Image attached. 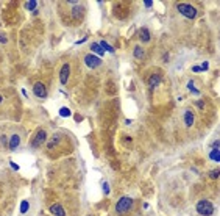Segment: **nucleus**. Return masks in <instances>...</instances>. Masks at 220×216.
<instances>
[{"instance_id": "nucleus-1", "label": "nucleus", "mask_w": 220, "mask_h": 216, "mask_svg": "<svg viewBox=\"0 0 220 216\" xmlns=\"http://www.w3.org/2000/svg\"><path fill=\"white\" fill-rule=\"evenodd\" d=\"M131 207H133V199L124 196V197H120V199L117 201V204H116V211H117L119 214H124V213L130 211Z\"/></svg>"}, {"instance_id": "nucleus-2", "label": "nucleus", "mask_w": 220, "mask_h": 216, "mask_svg": "<svg viewBox=\"0 0 220 216\" xmlns=\"http://www.w3.org/2000/svg\"><path fill=\"white\" fill-rule=\"evenodd\" d=\"M177 8H178V11H180L184 17H187V19H195V17H197V14H198L197 8L192 6V5H189V3H180Z\"/></svg>"}, {"instance_id": "nucleus-3", "label": "nucleus", "mask_w": 220, "mask_h": 216, "mask_svg": "<svg viewBox=\"0 0 220 216\" xmlns=\"http://www.w3.org/2000/svg\"><path fill=\"white\" fill-rule=\"evenodd\" d=\"M197 211L202 216H211L214 213V205L211 201H198L197 204Z\"/></svg>"}, {"instance_id": "nucleus-4", "label": "nucleus", "mask_w": 220, "mask_h": 216, "mask_svg": "<svg viewBox=\"0 0 220 216\" xmlns=\"http://www.w3.org/2000/svg\"><path fill=\"white\" fill-rule=\"evenodd\" d=\"M84 64L91 69H95V67H99L102 64V60L99 57H95V55H86L84 57Z\"/></svg>"}, {"instance_id": "nucleus-5", "label": "nucleus", "mask_w": 220, "mask_h": 216, "mask_svg": "<svg viewBox=\"0 0 220 216\" xmlns=\"http://www.w3.org/2000/svg\"><path fill=\"white\" fill-rule=\"evenodd\" d=\"M33 92H35L36 97H39V99H45V97H47V89H45L44 83H41V82H36V83H35Z\"/></svg>"}, {"instance_id": "nucleus-6", "label": "nucleus", "mask_w": 220, "mask_h": 216, "mask_svg": "<svg viewBox=\"0 0 220 216\" xmlns=\"http://www.w3.org/2000/svg\"><path fill=\"white\" fill-rule=\"evenodd\" d=\"M45 139H47V133H45V130H39V132L36 133V136L33 138L31 146H33V147H39V146H42V144L45 142Z\"/></svg>"}, {"instance_id": "nucleus-7", "label": "nucleus", "mask_w": 220, "mask_h": 216, "mask_svg": "<svg viewBox=\"0 0 220 216\" xmlns=\"http://www.w3.org/2000/svg\"><path fill=\"white\" fill-rule=\"evenodd\" d=\"M69 75H70V64H64L63 67H61V72H59V82L63 83V85H66L67 82H69Z\"/></svg>"}, {"instance_id": "nucleus-8", "label": "nucleus", "mask_w": 220, "mask_h": 216, "mask_svg": "<svg viewBox=\"0 0 220 216\" xmlns=\"http://www.w3.org/2000/svg\"><path fill=\"white\" fill-rule=\"evenodd\" d=\"M48 210H50V213L55 214V216H66V211H64V208L61 207V204H55V205H52Z\"/></svg>"}, {"instance_id": "nucleus-9", "label": "nucleus", "mask_w": 220, "mask_h": 216, "mask_svg": "<svg viewBox=\"0 0 220 216\" xmlns=\"http://www.w3.org/2000/svg\"><path fill=\"white\" fill-rule=\"evenodd\" d=\"M19 144H20V136H19V135H13V136L10 138L8 147H10V150H16V149L19 147Z\"/></svg>"}, {"instance_id": "nucleus-10", "label": "nucleus", "mask_w": 220, "mask_h": 216, "mask_svg": "<svg viewBox=\"0 0 220 216\" xmlns=\"http://www.w3.org/2000/svg\"><path fill=\"white\" fill-rule=\"evenodd\" d=\"M184 124H186V127H192L194 125V113L189 111V110L184 113Z\"/></svg>"}, {"instance_id": "nucleus-11", "label": "nucleus", "mask_w": 220, "mask_h": 216, "mask_svg": "<svg viewBox=\"0 0 220 216\" xmlns=\"http://www.w3.org/2000/svg\"><path fill=\"white\" fill-rule=\"evenodd\" d=\"M91 50H92L94 53H97L99 57H103V55H105V50L100 47V44H99V42H94V44H91Z\"/></svg>"}, {"instance_id": "nucleus-12", "label": "nucleus", "mask_w": 220, "mask_h": 216, "mask_svg": "<svg viewBox=\"0 0 220 216\" xmlns=\"http://www.w3.org/2000/svg\"><path fill=\"white\" fill-rule=\"evenodd\" d=\"M161 80H162V78H161V75H159V74H153V75L150 77V88H152V89H153V88H156V86L161 83Z\"/></svg>"}, {"instance_id": "nucleus-13", "label": "nucleus", "mask_w": 220, "mask_h": 216, "mask_svg": "<svg viewBox=\"0 0 220 216\" xmlns=\"http://www.w3.org/2000/svg\"><path fill=\"white\" fill-rule=\"evenodd\" d=\"M141 41L142 42H149L150 41V32L147 27H142L141 28Z\"/></svg>"}, {"instance_id": "nucleus-14", "label": "nucleus", "mask_w": 220, "mask_h": 216, "mask_svg": "<svg viewBox=\"0 0 220 216\" xmlns=\"http://www.w3.org/2000/svg\"><path fill=\"white\" fill-rule=\"evenodd\" d=\"M209 158H211V160H214L215 163H218V161H220V157H218V147H214V149L211 150Z\"/></svg>"}, {"instance_id": "nucleus-15", "label": "nucleus", "mask_w": 220, "mask_h": 216, "mask_svg": "<svg viewBox=\"0 0 220 216\" xmlns=\"http://www.w3.org/2000/svg\"><path fill=\"white\" fill-rule=\"evenodd\" d=\"M99 44H100V47H102V49H103L105 52H111V53L114 52V47H111V45H109L106 41H100Z\"/></svg>"}, {"instance_id": "nucleus-16", "label": "nucleus", "mask_w": 220, "mask_h": 216, "mask_svg": "<svg viewBox=\"0 0 220 216\" xmlns=\"http://www.w3.org/2000/svg\"><path fill=\"white\" fill-rule=\"evenodd\" d=\"M72 14H73V17H81V14H84V10H83V6L77 5V8H73Z\"/></svg>"}, {"instance_id": "nucleus-17", "label": "nucleus", "mask_w": 220, "mask_h": 216, "mask_svg": "<svg viewBox=\"0 0 220 216\" xmlns=\"http://www.w3.org/2000/svg\"><path fill=\"white\" fill-rule=\"evenodd\" d=\"M36 6H38V2H36V0H28V2L25 3V8L30 10V11H33Z\"/></svg>"}, {"instance_id": "nucleus-18", "label": "nucleus", "mask_w": 220, "mask_h": 216, "mask_svg": "<svg viewBox=\"0 0 220 216\" xmlns=\"http://www.w3.org/2000/svg\"><path fill=\"white\" fill-rule=\"evenodd\" d=\"M28 208H30V204H28V201H23V202L20 204V213H22V214H25V213L28 211Z\"/></svg>"}, {"instance_id": "nucleus-19", "label": "nucleus", "mask_w": 220, "mask_h": 216, "mask_svg": "<svg viewBox=\"0 0 220 216\" xmlns=\"http://www.w3.org/2000/svg\"><path fill=\"white\" fill-rule=\"evenodd\" d=\"M134 57H136V58H144V50L141 49L139 45L134 47Z\"/></svg>"}, {"instance_id": "nucleus-20", "label": "nucleus", "mask_w": 220, "mask_h": 216, "mask_svg": "<svg viewBox=\"0 0 220 216\" xmlns=\"http://www.w3.org/2000/svg\"><path fill=\"white\" fill-rule=\"evenodd\" d=\"M59 139H61V135H59V133H56V135L53 136V142H48V144H47V146H48V147H50V149H52V147L55 146V144H58V142H59Z\"/></svg>"}, {"instance_id": "nucleus-21", "label": "nucleus", "mask_w": 220, "mask_h": 216, "mask_svg": "<svg viewBox=\"0 0 220 216\" xmlns=\"http://www.w3.org/2000/svg\"><path fill=\"white\" fill-rule=\"evenodd\" d=\"M59 116L69 117V116H70V110H69V108H61V110H59Z\"/></svg>"}, {"instance_id": "nucleus-22", "label": "nucleus", "mask_w": 220, "mask_h": 216, "mask_svg": "<svg viewBox=\"0 0 220 216\" xmlns=\"http://www.w3.org/2000/svg\"><path fill=\"white\" fill-rule=\"evenodd\" d=\"M187 88H189V89H190V91H192L194 94H198V92H200V91H198L197 88H195V86H194V80H190V82L187 83Z\"/></svg>"}, {"instance_id": "nucleus-23", "label": "nucleus", "mask_w": 220, "mask_h": 216, "mask_svg": "<svg viewBox=\"0 0 220 216\" xmlns=\"http://www.w3.org/2000/svg\"><path fill=\"white\" fill-rule=\"evenodd\" d=\"M103 191H105V194H109V185H108V182H103Z\"/></svg>"}, {"instance_id": "nucleus-24", "label": "nucleus", "mask_w": 220, "mask_h": 216, "mask_svg": "<svg viewBox=\"0 0 220 216\" xmlns=\"http://www.w3.org/2000/svg\"><path fill=\"white\" fill-rule=\"evenodd\" d=\"M209 177H211V179H217V177H218V171H211V172H209Z\"/></svg>"}, {"instance_id": "nucleus-25", "label": "nucleus", "mask_w": 220, "mask_h": 216, "mask_svg": "<svg viewBox=\"0 0 220 216\" xmlns=\"http://www.w3.org/2000/svg\"><path fill=\"white\" fill-rule=\"evenodd\" d=\"M10 164H11V167H13L14 171H19V164H17V163H14V161H10Z\"/></svg>"}, {"instance_id": "nucleus-26", "label": "nucleus", "mask_w": 220, "mask_h": 216, "mask_svg": "<svg viewBox=\"0 0 220 216\" xmlns=\"http://www.w3.org/2000/svg\"><path fill=\"white\" fill-rule=\"evenodd\" d=\"M144 5H145L147 8H150V6L153 5V2H152V0H144Z\"/></svg>"}, {"instance_id": "nucleus-27", "label": "nucleus", "mask_w": 220, "mask_h": 216, "mask_svg": "<svg viewBox=\"0 0 220 216\" xmlns=\"http://www.w3.org/2000/svg\"><path fill=\"white\" fill-rule=\"evenodd\" d=\"M208 67H209V63H208V61H205V63L202 64V67H200V69H202V70H208Z\"/></svg>"}, {"instance_id": "nucleus-28", "label": "nucleus", "mask_w": 220, "mask_h": 216, "mask_svg": "<svg viewBox=\"0 0 220 216\" xmlns=\"http://www.w3.org/2000/svg\"><path fill=\"white\" fill-rule=\"evenodd\" d=\"M195 105H197L198 108H203V107H205V104H203V100H197V102H195Z\"/></svg>"}, {"instance_id": "nucleus-29", "label": "nucleus", "mask_w": 220, "mask_h": 216, "mask_svg": "<svg viewBox=\"0 0 220 216\" xmlns=\"http://www.w3.org/2000/svg\"><path fill=\"white\" fill-rule=\"evenodd\" d=\"M0 42H2V44H6V42H8L6 36H2V35H0Z\"/></svg>"}, {"instance_id": "nucleus-30", "label": "nucleus", "mask_w": 220, "mask_h": 216, "mask_svg": "<svg viewBox=\"0 0 220 216\" xmlns=\"http://www.w3.org/2000/svg\"><path fill=\"white\" fill-rule=\"evenodd\" d=\"M192 70H194V72H200L202 69H200V66H194V67H192Z\"/></svg>"}, {"instance_id": "nucleus-31", "label": "nucleus", "mask_w": 220, "mask_h": 216, "mask_svg": "<svg viewBox=\"0 0 220 216\" xmlns=\"http://www.w3.org/2000/svg\"><path fill=\"white\" fill-rule=\"evenodd\" d=\"M84 41H88V36H84L83 39H80V41H77V44H83Z\"/></svg>"}, {"instance_id": "nucleus-32", "label": "nucleus", "mask_w": 220, "mask_h": 216, "mask_svg": "<svg viewBox=\"0 0 220 216\" xmlns=\"http://www.w3.org/2000/svg\"><path fill=\"white\" fill-rule=\"evenodd\" d=\"M2 100H3V97H2V95H0V104H2Z\"/></svg>"}]
</instances>
